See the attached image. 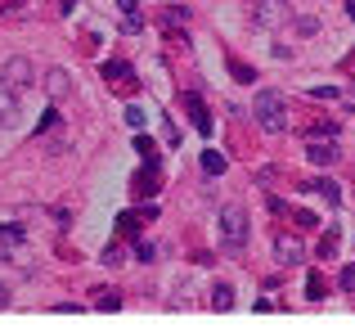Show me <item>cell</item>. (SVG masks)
I'll return each instance as SVG.
<instances>
[{
    "label": "cell",
    "mask_w": 355,
    "mask_h": 333,
    "mask_svg": "<svg viewBox=\"0 0 355 333\" xmlns=\"http://www.w3.org/2000/svg\"><path fill=\"white\" fill-rule=\"evenodd\" d=\"M27 77H32V63H27V59H14V63H9V72H5L0 81H5V86H14V90H23Z\"/></svg>",
    "instance_id": "8992f818"
},
{
    "label": "cell",
    "mask_w": 355,
    "mask_h": 333,
    "mask_svg": "<svg viewBox=\"0 0 355 333\" xmlns=\"http://www.w3.org/2000/svg\"><path fill=\"white\" fill-rule=\"evenodd\" d=\"M338 289H342V293H355V262H351L347 271L338 275Z\"/></svg>",
    "instance_id": "d6986e66"
},
{
    "label": "cell",
    "mask_w": 355,
    "mask_h": 333,
    "mask_svg": "<svg viewBox=\"0 0 355 333\" xmlns=\"http://www.w3.org/2000/svg\"><path fill=\"white\" fill-rule=\"evenodd\" d=\"M95 307H99V311H117L121 298H117V293H108V289H99V293H95Z\"/></svg>",
    "instance_id": "2e32d148"
},
{
    "label": "cell",
    "mask_w": 355,
    "mask_h": 333,
    "mask_svg": "<svg viewBox=\"0 0 355 333\" xmlns=\"http://www.w3.org/2000/svg\"><path fill=\"white\" fill-rule=\"evenodd\" d=\"M14 117H18V90L0 81V126H5V122H14Z\"/></svg>",
    "instance_id": "277c9868"
},
{
    "label": "cell",
    "mask_w": 355,
    "mask_h": 333,
    "mask_svg": "<svg viewBox=\"0 0 355 333\" xmlns=\"http://www.w3.org/2000/svg\"><path fill=\"white\" fill-rule=\"evenodd\" d=\"M117 5H121V14H135V5H139V0H117Z\"/></svg>",
    "instance_id": "484cf974"
},
{
    "label": "cell",
    "mask_w": 355,
    "mask_h": 333,
    "mask_svg": "<svg viewBox=\"0 0 355 333\" xmlns=\"http://www.w3.org/2000/svg\"><path fill=\"white\" fill-rule=\"evenodd\" d=\"M126 126H144V108H139V104L126 108Z\"/></svg>",
    "instance_id": "7402d4cb"
},
{
    "label": "cell",
    "mask_w": 355,
    "mask_h": 333,
    "mask_svg": "<svg viewBox=\"0 0 355 333\" xmlns=\"http://www.w3.org/2000/svg\"><path fill=\"white\" fill-rule=\"evenodd\" d=\"M135 153H144V158L153 162V158H157V144L148 140V135H135Z\"/></svg>",
    "instance_id": "ac0fdd59"
},
{
    "label": "cell",
    "mask_w": 355,
    "mask_h": 333,
    "mask_svg": "<svg viewBox=\"0 0 355 333\" xmlns=\"http://www.w3.org/2000/svg\"><path fill=\"white\" fill-rule=\"evenodd\" d=\"M257 14H261V27H279V23H284V9H279L275 0H270V5H261Z\"/></svg>",
    "instance_id": "8fae6325"
},
{
    "label": "cell",
    "mask_w": 355,
    "mask_h": 333,
    "mask_svg": "<svg viewBox=\"0 0 355 333\" xmlns=\"http://www.w3.org/2000/svg\"><path fill=\"white\" fill-rule=\"evenodd\" d=\"M324 293H329V284H324V275H311V280H306V298H311V302H320Z\"/></svg>",
    "instance_id": "9a60e30c"
},
{
    "label": "cell",
    "mask_w": 355,
    "mask_h": 333,
    "mask_svg": "<svg viewBox=\"0 0 355 333\" xmlns=\"http://www.w3.org/2000/svg\"><path fill=\"white\" fill-rule=\"evenodd\" d=\"M252 108H257V126H261L266 135L288 131V108H284V95H279V90H261Z\"/></svg>",
    "instance_id": "6da1fadb"
},
{
    "label": "cell",
    "mask_w": 355,
    "mask_h": 333,
    "mask_svg": "<svg viewBox=\"0 0 355 333\" xmlns=\"http://www.w3.org/2000/svg\"><path fill=\"white\" fill-rule=\"evenodd\" d=\"M117 230H121V234H135V230H139V216H135V212H121V216H117Z\"/></svg>",
    "instance_id": "e0dca14e"
},
{
    "label": "cell",
    "mask_w": 355,
    "mask_h": 333,
    "mask_svg": "<svg viewBox=\"0 0 355 333\" xmlns=\"http://www.w3.org/2000/svg\"><path fill=\"white\" fill-rule=\"evenodd\" d=\"M230 77H234V81H252V68H248V63H230Z\"/></svg>",
    "instance_id": "603a6c76"
},
{
    "label": "cell",
    "mask_w": 355,
    "mask_h": 333,
    "mask_svg": "<svg viewBox=\"0 0 355 333\" xmlns=\"http://www.w3.org/2000/svg\"><path fill=\"white\" fill-rule=\"evenodd\" d=\"M347 14H351V18H355V0H347Z\"/></svg>",
    "instance_id": "83f0119b"
},
{
    "label": "cell",
    "mask_w": 355,
    "mask_h": 333,
    "mask_svg": "<svg viewBox=\"0 0 355 333\" xmlns=\"http://www.w3.org/2000/svg\"><path fill=\"white\" fill-rule=\"evenodd\" d=\"M157 18H162V27H166V32H180V27L189 23V14H184V9H162Z\"/></svg>",
    "instance_id": "ba28073f"
},
{
    "label": "cell",
    "mask_w": 355,
    "mask_h": 333,
    "mask_svg": "<svg viewBox=\"0 0 355 333\" xmlns=\"http://www.w3.org/2000/svg\"><path fill=\"white\" fill-rule=\"evenodd\" d=\"M50 126H59V108H50V113L41 117V126H36V131H50Z\"/></svg>",
    "instance_id": "cb8c5ba5"
},
{
    "label": "cell",
    "mask_w": 355,
    "mask_h": 333,
    "mask_svg": "<svg viewBox=\"0 0 355 333\" xmlns=\"http://www.w3.org/2000/svg\"><path fill=\"white\" fill-rule=\"evenodd\" d=\"M311 189H315V194H324V198H329V203H338V198H342L338 180H324V176H320V180H311Z\"/></svg>",
    "instance_id": "7c38bea8"
},
{
    "label": "cell",
    "mask_w": 355,
    "mask_h": 333,
    "mask_svg": "<svg viewBox=\"0 0 355 333\" xmlns=\"http://www.w3.org/2000/svg\"><path fill=\"white\" fill-rule=\"evenodd\" d=\"M297 32H302V36H315V32H320V18H297Z\"/></svg>",
    "instance_id": "ffe728a7"
},
{
    "label": "cell",
    "mask_w": 355,
    "mask_h": 333,
    "mask_svg": "<svg viewBox=\"0 0 355 333\" xmlns=\"http://www.w3.org/2000/svg\"><path fill=\"white\" fill-rule=\"evenodd\" d=\"M184 104H189L193 131H198V135H211V117H207V108H202V99H198V95H189V99H184Z\"/></svg>",
    "instance_id": "5b68a950"
},
{
    "label": "cell",
    "mask_w": 355,
    "mask_h": 333,
    "mask_svg": "<svg viewBox=\"0 0 355 333\" xmlns=\"http://www.w3.org/2000/svg\"><path fill=\"white\" fill-rule=\"evenodd\" d=\"M211 307L230 311V307H234V289H230V284H216V289H211Z\"/></svg>",
    "instance_id": "9c48e42d"
},
{
    "label": "cell",
    "mask_w": 355,
    "mask_h": 333,
    "mask_svg": "<svg viewBox=\"0 0 355 333\" xmlns=\"http://www.w3.org/2000/svg\"><path fill=\"white\" fill-rule=\"evenodd\" d=\"M0 244H9V248H14V244H23V225H14V221L5 225V221H0Z\"/></svg>",
    "instance_id": "5bb4252c"
},
{
    "label": "cell",
    "mask_w": 355,
    "mask_h": 333,
    "mask_svg": "<svg viewBox=\"0 0 355 333\" xmlns=\"http://www.w3.org/2000/svg\"><path fill=\"white\" fill-rule=\"evenodd\" d=\"M5 302H9V289H5V284H0V307H5Z\"/></svg>",
    "instance_id": "4316f807"
},
{
    "label": "cell",
    "mask_w": 355,
    "mask_h": 333,
    "mask_svg": "<svg viewBox=\"0 0 355 333\" xmlns=\"http://www.w3.org/2000/svg\"><path fill=\"white\" fill-rule=\"evenodd\" d=\"M104 77H108V81H130V63H121V59L104 63Z\"/></svg>",
    "instance_id": "4fadbf2b"
},
{
    "label": "cell",
    "mask_w": 355,
    "mask_h": 333,
    "mask_svg": "<svg viewBox=\"0 0 355 333\" xmlns=\"http://www.w3.org/2000/svg\"><path fill=\"white\" fill-rule=\"evenodd\" d=\"M225 153H216V149H207V153H202V171H207V176H220V171H225Z\"/></svg>",
    "instance_id": "30bf717a"
},
{
    "label": "cell",
    "mask_w": 355,
    "mask_h": 333,
    "mask_svg": "<svg viewBox=\"0 0 355 333\" xmlns=\"http://www.w3.org/2000/svg\"><path fill=\"white\" fill-rule=\"evenodd\" d=\"M275 257H279V262H302V257H306V248L302 244H297V239H279V244H275Z\"/></svg>",
    "instance_id": "52a82bcc"
},
{
    "label": "cell",
    "mask_w": 355,
    "mask_h": 333,
    "mask_svg": "<svg viewBox=\"0 0 355 333\" xmlns=\"http://www.w3.org/2000/svg\"><path fill=\"white\" fill-rule=\"evenodd\" d=\"M220 244H225V253H243V244H248V212L239 203L220 207Z\"/></svg>",
    "instance_id": "7a4b0ae2"
},
{
    "label": "cell",
    "mask_w": 355,
    "mask_h": 333,
    "mask_svg": "<svg viewBox=\"0 0 355 333\" xmlns=\"http://www.w3.org/2000/svg\"><path fill=\"white\" fill-rule=\"evenodd\" d=\"M306 158H311L315 166H333L342 153H338V144H333V135H329V140H311L306 144Z\"/></svg>",
    "instance_id": "3957f363"
},
{
    "label": "cell",
    "mask_w": 355,
    "mask_h": 333,
    "mask_svg": "<svg viewBox=\"0 0 355 333\" xmlns=\"http://www.w3.org/2000/svg\"><path fill=\"white\" fill-rule=\"evenodd\" d=\"M135 257L139 262H153V244H135Z\"/></svg>",
    "instance_id": "d4e9b609"
},
{
    "label": "cell",
    "mask_w": 355,
    "mask_h": 333,
    "mask_svg": "<svg viewBox=\"0 0 355 333\" xmlns=\"http://www.w3.org/2000/svg\"><path fill=\"white\" fill-rule=\"evenodd\" d=\"M320 257H324V262H333V257H338V239H324V244H320Z\"/></svg>",
    "instance_id": "44dd1931"
}]
</instances>
